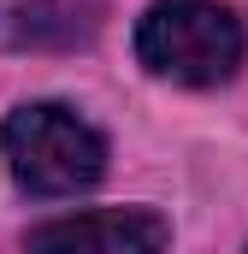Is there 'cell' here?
<instances>
[{"label":"cell","instance_id":"4","mask_svg":"<svg viewBox=\"0 0 248 254\" xmlns=\"http://www.w3.org/2000/svg\"><path fill=\"white\" fill-rule=\"evenodd\" d=\"M95 36V12L77 0H18L0 12V48H77Z\"/></svg>","mask_w":248,"mask_h":254},{"label":"cell","instance_id":"2","mask_svg":"<svg viewBox=\"0 0 248 254\" xmlns=\"http://www.w3.org/2000/svg\"><path fill=\"white\" fill-rule=\"evenodd\" d=\"M0 148H6L12 184L24 195H42V201L95 190L101 172H107V142H101V130L83 125L71 107H54V101L18 107V113L0 125Z\"/></svg>","mask_w":248,"mask_h":254},{"label":"cell","instance_id":"3","mask_svg":"<svg viewBox=\"0 0 248 254\" xmlns=\"http://www.w3.org/2000/svg\"><path fill=\"white\" fill-rule=\"evenodd\" d=\"M172 225L142 213V207H113V213H77V219H54L30 231V249H107V254H130V249H166Z\"/></svg>","mask_w":248,"mask_h":254},{"label":"cell","instance_id":"1","mask_svg":"<svg viewBox=\"0 0 248 254\" xmlns=\"http://www.w3.org/2000/svg\"><path fill=\"white\" fill-rule=\"evenodd\" d=\"M136 54L154 77L189 89L231 83L248 54V30L225 0H154L136 24Z\"/></svg>","mask_w":248,"mask_h":254}]
</instances>
